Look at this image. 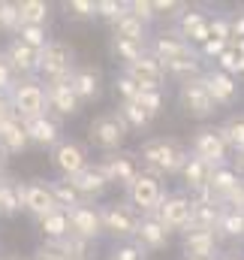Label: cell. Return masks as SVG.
<instances>
[{
  "mask_svg": "<svg viewBox=\"0 0 244 260\" xmlns=\"http://www.w3.org/2000/svg\"><path fill=\"white\" fill-rule=\"evenodd\" d=\"M187 148H184L181 139L175 136H151L139 145L136 157L142 164V173L148 176H157V179H166V176H178L187 160Z\"/></svg>",
  "mask_w": 244,
  "mask_h": 260,
  "instance_id": "obj_1",
  "label": "cell"
},
{
  "mask_svg": "<svg viewBox=\"0 0 244 260\" xmlns=\"http://www.w3.org/2000/svg\"><path fill=\"white\" fill-rule=\"evenodd\" d=\"M75 49L66 40H49L46 49L39 52V73L36 79L43 85H69L75 73Z\"/></svg>",
  "mask_w": 244,
  "mask_h": 260,
  "instance_id": "obj_2",
  "label": "cell"
},
{
  "mask_svg": "<svg viewBox=\"0 0 244 260\" xmlns=\"http://www.w3.org/2000/svg\"><path fill=\"white\" fill-rule=\"evenodd\" d=\"M163 197H166V191H163V179L148 176V173H139V176L124 188V203H127L136 215H142V218L154 215Z\"/></svg>",
  "mask_w": 244,
  "mask_h": 260,
  "instance_id": "obj_3",
  "label": "cell"
},
{
  "mask_svg": "<svg viewBox=\"0 0 244 260\" xmlns=\"http://www.w3.org/2000/svg\"><path fill=\"white\" fill-rule=\"evenodd\" d=\"M190 212H193V197L187 191H175L160 200V206L151 218H157L166 233H184V230H190Z\"/></svg>",
  "mask_w": 244,
  "mask_h": 260,
  "instance_id": "obj_4",
  "label": "cell"
},
{
  "mask_svg": "<svg viewBox=\"0 0 244 260\" xmlns=\"http://www.w3.org/2000/svg\"><path fill=\"white\" fill-rule=\"evenodd\" d=\"M127 133H130V127L124 124V118L115 109H112V112H100V115L88 124V139H91L97 148H103L106 154H109V151H121Z\"/></svg>",
  "mask_w": 244,
  "mask_h": 260,
  "instance_id": "obj_5",
  "label": "cell"
},
{
  "mask_svg": "<svg viewBox=\"0 0 244 260\" xmlns=\"http://www.w3.org/2000/svg\"><path fill=\"white\" fill-rule=\"evenodd\" d=\"M6 97H9V106H12L15 118H30V115L46 112V85L39 79H18L15 88Z\"/></svg>",
  "mask_w": 244,
  "mask_h": 260,
  "instance_id": "obj_6",
  "label": "cell"
},
{
  "mask_svg": "<svg viewBox=\"0 0 244 260\" xmlns=\"http://www.w3.org/2000/svg\"><path fill=\"white\" fill-rule=\"evenodd\" d=\"M97 212H100L103 233H112L115 239L133 242V236H136V230H139L142 215H136L127 203H106V206H97Z\"/></svg>",
  "mask_w": 244,
  "mask_h": 260,
  "instance_id": "obj_7",
  "label": "cell"
},
{
  "mask_svg": "<svg viewBox=\"0 0 244 260\" xmlns=\"http://www.w3.org/2000/svg\"><path fill=\"white\" fill-rule=\"evenodd\" d=\"M97 167L103 170L109 185H121V188H127L142 173V164H139L136 151H109L97 160Z\"/></svg>",
  "mask_w": 244,
  "mask_h": 260,
  "instance_id": "obj_8",
  "label": "cell"
},
{
  "mask_svg": "<svg viewBox=\"0 0 244 260\" xmlns=\"http://www.w3.org/2000/svg\"><path fill=\"white\" fill-rule=\"evenodd\" d=\"M148 55L157 58L160 64H172V61H181V58L196 55V49L184 40L175 27H166V30H160L154 40H148Z\"/></svg>",
  "mask_w": 244,
  "mask_h": 260,
  "instance_id": "obj_9",
  "label": "cell"
},
{
  "mask_svg": "<svg viewBox=\"0 0 244 260\" xmlns=\"http://www.w3.org/2000/svg\"><path fill=\"white\" fill-rule=\"evenodd\" d=\"M124 76L139 88V91H163V85H166V73H163V64L157 61V58H151L148 52L139 58V61H133V64H124L121 70Z\"/></svg>",
  "mask_w": 244,
  "mask_h": 260,
  "instance_id": "obj_10",
  "label": "cell"
},
{
  "mask_svg": "<svg viewBox=\"0 0 244 260\" xmlns=\"http://www.w3.org/2000/svg\"><path fill=\"white\" fill-rule=\"evenodd\" d=\"M178 103H181V109L190 118H199V121H205V118H211V115L217 112L214 100H211L208 91H205L202 76H199V79H190V82H181V88H178Z\"/></svg>",
  "mask_w": 244,
  "mask_h": 260,
  "instance_id": "obj_11",
  "label": "cell"
},
{
  "mask_svg": "<svg viewBox=\"0 0 244 260\" xmlns=\"http://www.w3.org/2000/svg\"><path fill=\"white\" fill-rule=\"evenodd\" d=\"M190 154H196L199 160H205V164H211V167H217V164H229V148H226V142H223V136L217 133V127H202L196 130V136H193V151Z\"/></svg>",
  "mask_w": 244,
  "mask_h": 260,
  "instance_id": "obj_12",
  "label": "cell"
},
{
  "mask_svg": "<svg viewBox=\"0 0 244 260\" xmlns=\"http://www.w3.org/2000/svg\"><path fill=\"white\" fill-rule=\"evenodd\" d=\"M66 221H69V236H78L85 242H97L103 236V224H100V212L97 206L85 203V206H75L66 212Z\"/></svg>",
  "mask_w": 244,
  "mask_h": 260,
  "instance_id": "obj_13",
  "label": "cell"
},
{
  "mask_svg": "<svg viewBox=\"0 0 244 260\" xmlns=\"http://www.w3.org/2000/svg\"><path fill=\"white\" fill-rule=\"evenodd\" d=\"M52 160H55V167H58V173L63 179L75 176L78 170H85L91 164L88 160V148L82 142H75V139H58V145L52 148Z\"/></svg>",
  "mask_w": 244,
  "mask_h": 260,
  "instance_id": "obj_14",
  "label": "cell"
},
{
  "mask_svg": "<svg viewBox=\"0 0 244 260\" xmlns=\"http://www.w3.org/2000/svg\"><path fill=\"white\" fill-rule=\"evenodd\" d=\"M21 209L30 212L36 221L46 218L49 212H55V200H52V191H49V182L43 179H33V182H21Z\"/></svg>",
  "mask_w": 244,
  "mask_h": 260,
  "instance_id": "obj_15",
  "label": "cell"
},
{
  "mask_svg": "<svg viewBox=\"0 0 244 260\" xmlns=\"http://www.w3.org/2000/svg\"><path fill=\"white\" fill-rule=\"evenodd\" d=\"M21 127H24V133H27V142L43 145V148H55L58 139H61V121L52 118L49 112H43V115H30V118H21Z\"/></svg>",
  "mask_w": 244,
  "mask_h": 260,
  "instance_id": "obj_16",
  "label": "cell"
},
{
  "mask_svg": "<svg viewBox=\"0 0 244 260\" xmlns=\"http://www.w3.org/2000/svg\"><path fill=\"white\" fill-rule=\"evenodd\" d=\"M202 82H205V91H208V97L214 100V106H232V103H235V97H238V82H235L232 76H226V73H220L217 67H211V70L202 73Z\"/></svg>",
  "mask_w": 244,
  "mask_h": 260,
  "instance_id": "obj_17",
  "label": "cell"
},
{
  "mask_svg": "<svg viewBox=\"0 0 244 260\" xmlns=\"http://www.w3.org/2000/svg\"><path fill=\"white\" fill-rule=\"evenodd\" d=\"M3 55H6V61L15 70L18 79H36V73H39V52L36 49L24 46L18 40H9V46L3 49Z\"/></svg>",
  "mask_w": 244,
  "mask_h": 260,
  "instance_id": "obj_18",
  "label": "cell"
},
{
  "mask_svg": "<svg viewBox=\"0 0 244 260\" xmlns=\"http://www.w3.org/2000/svg\"><path fill=\"white\" fill-rule=\"evenodd\" d=\"M175 30L181 34L190 46H202V43H208V40H211V37H208V12L187 6L181 15L175 18Z\"/></svg>",
  "mask_w": 244,
  "mask_h": 260,
  "instance_id": "obj_19",
  "label": "cell"
},
{
  "mask_svg": "<svg viewBox=\"0 0 244 260\" xmlns=\"http://www.w3.org/2000/svg\"><path fill=\"white\" fill-rule=\"evenodd\" d=\"M78 109L82 103L69 85H46V112L52 118H72L78 115Z\"/></svg>",
  "mask_w": 244,
  "mask_h": 260,
  "instance_id": "obj_20",
  "label": "cell"
},
{
  "mask_svg": "<svg viewBox=\"0 0 244 260\" xmlns=\"http://www.w3.org/2000/svg\"><path fill=\"white\" fill-rule=\"evenodd\" d=\"M69 185L82 194L85 203H94L97 197H103L106 188H109V182H106V176H103V170L97 164H88L85 170H78L75 176H69Z\"/></svg>",
  "mask_w": 244,
  "mask_h": 260,
  "instance_id": "obj_21",
  "label": "cell"
},
{
  "mask_svg": "<svg viewBox=\"0 0 244 260\" xmlns=\"http://www.w3.org/2000/svg\"><path fill=\"white\" fill-rule=\"evenodd\" d=\"M220 239H217V233H211V230H184V239H181V251L184 257H217L220 251Z\"/></svg>",
  "mask_w": 244,
  "mask_h": 260,
  "instance_id": "obj_22",
  "label": "cell"
},
{
  "mask_svg": "<svg viewBox=\"0 0 244 260\" xmlns=\"http://www.w3.org/2000/svg\"><path fill=\"white\" fill-rule=\"evenodd\" d=\"M220 203L208 191L202 194H193V212H190V227L193 230H217V218H220Z\"/></svg>",
  "mask_w": 244,
  "mask_h": 260,
  "instance_id": "obj_23",
  "label": "cell"
},
{
  "mask_svg": "<svg viewBox=\"0 0 244 260\" xmlns=\"http://www.w3.org/2000/svg\"><path fill=\"white\" fill-rule=\"evenodd\" d=\"M100 85H103V73L91 64L75 67V73H72V79H69V88H72V94L78 97V103L97 100V97H100Z\"/></svg>",
  "mask_w": 244,
  "mask_h": 260,
  "instance_id": "obj_24",
  "label": "cell"
},
{
  "mask_svg": "<svg viewBox=\"0 0 244 260\" xmlns=\"http://www.w3.org/2000/svg\"><path fill=\"white\" fill-rule=\"evenodd\" d=\"M241 182L244 179L238 176V170L232 164H217V167H211V176H208V194L223 206V200L232 194Z\"/></svg>",
  "mask_w": 244,
  "mask_h": 260,
  "instance_id": "obj_25",
  "label": "cell"
},
{
  "mask_svg": "<svg viewBox=\"0 0 244 260\" xmlns=\"http://www.w3.org/2000/svg\"><path fill=\"white\" fill-rule=\"evenodd\" d=\"M133 245L145 254V251H160V248H166L169 245V233L160 227V221L157 218H142L139 221V230H136V236H133Z\"/></svg>",
  "mask_w": 244,
  "mask_h": 260,
  "instance_id": "obj_26",
  "label": "cell"
},
{
  "mask_svg": "<svg viewBox=\"0 0 244 260\" xmlns=\"http://www.w3.org/2000/svg\"><path fill=\"white\" fill-rule=\"evenodd\" d=\"M184 179V188H187V194H202V191H208V176H211V164H205V160H199L196 154H187V160H184L181 173H178Z\"/></svg>",
  "mask_w": 244,
  "mask_h": 260,
  "instance_id": "obj_27",
  "label": "cell"
},
{
  "mask_svg": "<svg viewBox=\"0 0 244 260\" xmlns=\"http://www.w3.org/2000/svg\"><path fill=\"white\" fill-rule=\"evenodd\" d=\"M30 142H27V133L21 127V118H9V121H3L0 124V151L9 157V154H18V151H24Z\"/></svg>",
  "mask_w": 244,
  "mask_h": 260,
  "instance_id": "obj_28",
  "label": "cell"
},
{
  "mask_svg": "<svg viewBox=\"0 0 244 260\" xmlns=\"http://www.w3.org/2000/svg\"><path fill=\"white\" fill-rule=\"evenodd\" d=\"M21 212V182L0 176V218H15Z\"/></svg>",
  "mask_w": 244,
  "mask_h": 260,
  "instance_id": "obj_29",
  "label": "cell"
},
{
  "mask_svg": "<svg viewBox=\"0 0 244 260\" xmlns=\"http://www.w3.org/2000/svg\"><path fill=\"white\" fill-rule=\"evenodd\" d=\"M112 37L139 43V46H148V27H145L142 21H136L130 12H124V15H118V18L112 21Z\"/></svg>",
  "mask_w": 244,
  "mask_h": 260,
  "instance_id": "obj_30",
  "label": "cell"
},
{
  "mask_svg": "<svg viewBox=\"0 0 244 260\" xmlns=\"http://www.w3.org/2000/svg\"><path fill=\"white\" fill-rule=\"evenodd\" d=\"M49 191H52V200H55V206L63 209V212H69V209H75V206H85V200L82 194L69 185V179H52L49 182Z\"/></svg>",
  "mask_w": 244,
  "mask_h": 260,
  "instance_id": "obj_31",
  "label": "cell"
},
{
  "mask_svg": "<svg viewBox=\"0 0 244 260\" xmlns=\"http://www.w3.org/2000/svg\"><path fill=\"white\" fill-rule=\"evenodd\" d=\"M217 239H244V212L235 209H220V218H217Z\"/></svg>",
  "mask_w": 244,
  "mask_h": 260,
  "instance_id": "obj_32",
  "label": "cell"
},
{
  "mask_svg": "<svg viewBox=\"0 0 244 260\" xmlns=\"http://www.w3.org/2000/svg\"><path fill=\"white\" fill-rule=\"evenodd\" d=\"M163 73L172 76L178 85H181V82H190V79H199V76H202V58H199V52H196V55H190V58L163 64Z\"/></svg>",
  "mask_w": 244,
  "mask_h": 260,
  "instance_id": "obj_33",
  "label": "cell"
},
{
  "mask_svg": "<svg viewBox=\"0 0 244 260\" xmlns=\"http://www.w3.org/2000/svg\"><path fill=\"white\" fill-rule=\"evenodd\" d=\"M39 233L46 236V242H61L63 236H69L66 212H63V209H55V212H49L46 218H39Z\"/></svg>",
  "mask_w": 244,
  "mask_h": 260,
  "instance_id": "obj_34",
  "label": "cell"
},
{
  "mask_svg": "<svg viewBox=\"0 0 244 260\" xmlns=\"http://www.w3.org/2000/svg\"><path fill=\"white\" fill-rule=\"evenodd\" d=\"M15 9H18V21L21 24H49V15H52V6L46 3V0H21V3H15Z\"/></svg>",
  "mask_w": 244,
  "mask_h": 260,
  "instance_id": "obj_35",
  "label": "cell"
},
{
  "mask_svg": "<svg viewBox=\"0 0 244 260\" xmlns=\"http://www.w3.org/2000/svg\"><path fill=\"white\" fill-rule=\"evenodd\" d=\"M55 245H58L63 260H94V242H85L78 236H63Z\"/></svg>",
  "mask_w": 244,
  "mask_h": 260,
  "instance_id": "obj_36",
  "label": "cell"
},
{
  "mask_svg": "<svg viewBox=\"0 0 244 260\" xmlns=\"http://www.w3.org/2000/svg\"><path fill=\"white\" fill-rule=\"evenodd\" d=\"M115 112L124 118V124H127L130 130H142V127H148V124L154 121V118H151L139 103H136V100H121V106H118Z\"/></svg>",
  "mask_w": 244,
  "mask_h": 260,
  "instance_id": "obj_37",
  "label": "cell"
},
{
  "mask_svg": "<svg viewBox=\"0 0 244 260\" xmlns=\"http://www.w3.org/2000/svg\"><path fill=\"white\" fill-rule=\"evenodd\" d=\"M12 40L30 46V49H36V52H43L52 37H49V27H43V24H18V30H15Z\"/></svg>",
  "mask_w": 244,
  "mask_h": 260,
  "instance_id": "obj_38",
  "label": "cell"
},
{
  "mask_svg": "<svg viewBox=\"0 0 244 260\" xmlns=\"http://www.w3.org/2000/svg\"><path fill=\"white\" fill-rule=\"evenodd\" d=\"M217 133L223 136V142H226V148H232V151H241L244 148V115H232V118H226Z\"/></svg>",
  "mask_w": 244,
  "mask_h": 260,
  "instance_id": "obj_39",
  "label": "cell"
},
{
  "mask_svg": "<svg viewBox=\"0 0 244 260\" xmlns=\"http://www.w3.org/2000/svg\"><path fill=\"white\" fill-rule=\"evenodd\" d=\"M109 49H112V55L118 61H124V64H133V61H139L148 52V46H139V43H130V40H118V37H112Z\"/></svg>",
  "mask_w": 244,
  "mask_h": 260,
  "instance_id": "obj_40",
  "label": "cell"
},
{
  "mask_svg": "<svg viewBox=\"0 0 244 260\" xmlns=\"http://www.w3.org/2000/svg\"><path fill=\"white\" fill-rule=\"evenodd\" d=\"M66 15L72 21H88V18H97V0H66L63 3Z\"/></svg>",
  "mask_w": 244,
  "mask_h": 260,
  "instance_id": "obj_41",
  "label": "cell"
},
{
  "mask_svg": "<svg viewBox=\"0 0 244 260\" xmlns=\"http://www.w3.org/2000/svg\"><path fill=\"white\" fill-rule=\"evenodd\" d=\"M214 67H217L220 73H226V76H232V79H235V76L241 73V58L235 55V49H232V46H226V49L214 58Z\"/></svg>",
  "mask_w": 244,
  "mask_h": 260,
  "instance_id": "obj_42",
  "label": "cell"
},
{
  "mask_svg": "<svg viewBox=\"0 0 244 260\" xmlns=\"http://www.w3.org/2000/svg\"><path fill=\"white\" fill-rule=\"evenodd\" d=\"M127 12H130L136 21H142L145 27L157 21V12H154V3H151V0H130V3H127Z\"/></svg>",
  "mask_w": 244,
  "mask_h": 260,
  "instance_id": "obj_43",
  "label": "cell"
},
{
  "mask_svg": "<svg viewBox=\"0 0 244 260\" xmlns=\"http://www.w3.org/2000/svg\"><path fill=\"white\" fill-rule=\"evenodd\" d=\"M208 37L211 40H220V43H229V15L226 12L208 15Z\"/></svg>",
  "mask_w": 244,
  "mask_h": 260,
  "instance_id": "obj_44",
  "label": "cell"
},
{
  "mask_svg": "<svg viewBox=\"0 0 244 260\" xmlns=\"http://www.w3.org/2000/svg\"><path fill=\"white\" fill-rule=\"evenodd\" d=\"M136 103H139L151 118H157V115H160V109H163V91H139Z\"/></svg>",
  "mask_w": 244,
  "mask_h": 260,
  "instance_id": "obj_45",
  "label": "cell"
},
{
  "mask_svg": "<svg viewBox=\"0 0 244 260\" xmlns=\"http://www.w3.org/2000/svg\"><path fill=\"white\" fill-rule=\"evenodd\" d=\"M18 9H15V3H0V30L3 34H9V37H15V30H18Z\"/></svg>",
  "mask_w": 244,
  "mask_h": 260,
  "instance_id": "obj_46",
  "label": "cell"
},
{
  "mask_svg": "<svg viewBox=\"0 0 244 260\" xmlns=\"http://www.w3.org/2000/svg\"><path fill=\"white\" fill-rule=\"evenodd\" d=\"M124 12H127V3H121V0H97V18H106L109 24Z\"/></svg>",
  "mask_w": 244,
  "mask_h": 260,
  "instance_id": "obj_47",
  "label": "cell"
},
{
  "mask_svg": "<svg viewBox=\"0 0 244 260\" xmlns=\"http://www.w3.org/2000/svg\"><path fill=\"white\" fill-rule=\"evenodd\" d=\"M15 82H18L15 70L9 67V61H6V55L0 52V94H9V91L15 88Z\"/></svg>",
  "mask_w": 244,
  "mask_h": 260,
  "instance_id": "obj_48",
  "label": "cell"
},
{
  "mask_svg": "<svg viewBox=\"0 0 244 260\" xmlns=\"http://www.w3.org/2000/svg\"><path fill=\"white\" fill-rule=\"evenodd\" d=\"M151 3H154V12H157V18H160V15L178 18L184 9H187V3H178V0H151Z\"/></svg>",
  "mask_w": 244,
  "mask_h": 260,
  "instance_id": "obj_49",
  "label": "cell"
},
{
  "mask_svg": "<svg viewBox=\"0 0 244 260\" xmlns=\"http://www.w3.org/2000/svg\"><path fill=\"white\" fill-rule=\"evenodd\" d=\"M115 91L121 94V100H136V97H139V88H136V85H133L124 73H118V76H115Z\"/></svg>",
  "mask_w": 244,
  "mask_h": 260,
  "instance_id": "obj_50",
  "label": "cell"
},
{
  "mask_svg": "<svg viewBox=\"0 0 244 260\" xmlns=\"http://www.w3.org/2000/svg\"><path fill=\"white\" fill-rule=\"evenodd\" d=\"M27 260H63V257H61V251H58L55 242H43V245L33 248V254H30Z\"/></svg>",
  "mask_w": 244,
  "mask_h": 260,
  "instance_id": "obj_51",
  "label": "cell"
},
{
  "mask_svg": "<svg viewBox=\"0 0 244 260\" xmlns=\"http://www.w3.org/2000/svg\"><path fill=\"white\" fill-rule=\"evenodd\" d=\"M229 43H220V40H208V43H202L199 46V58H208V61H214L223 49H226Z\"/></svg>",
  "mask_w": 244,
  "mask_h": 260,
  "instance_id": "obj_52",
  "label": "cell"
},
{
  "mask_svg": "<svg viewBox=\"0 0 244 260\" xmlns=\"http://www.w3.org/2000/svg\"><path fill=\"white\" fill-rule=\"evenodd\" d=\"M244 40V12H232L229 15V43Z\"/></svg>",
  "mask_w": 244,
  "mask_h": 260,
  "instance_id": "obj_53",
  "label": "cell"
},
{
  "mask_svg": "<svg viewBox=\"0 0 244 260\" xmlns=\"http://www.w3.org/2000/svg\"><path fill=\"white\" fill-rule=\"evenodd\" d=\"M223 206H226V209H235V212H244V182L223 200Z\"/></svg>",
  "mask_w": 244,
  "mask_h": 260,
  "instance_id": "obj_54",
  "label": "cell"
},
{
  "mask_svg": "<svg viewBox=\"0 0 244 260\" xmlns=\"http://www.w3.org/2000/svg\"><path fill=\"white\" fill-rule=\"evenodd\" d=\"M12 118V106H9V97L6 94H0V124L3 121H9Z\"/></svg>",
  "mask_w": 244,
  "mask_h": 260,
  "instance_id": "obj_55",
  "label": "cell"
},
{
  "mask_svg": "<svg viewBox=\"0 0 244 260\" xmlns=\"http://www.w3.org/2000/svg\"><path fill=\"white\" fill-rule=\"evenodd\" d=\"M232 167L238 170V176L244 173V148H241V151H235V160H232Z\"/></svg>",
  "mask_w": 244,
  "mask_h": 260,
  "instance_id": "obj_56",
  "label": "cell"
},
{
  "mask_svg": "<svg viewBox=\"0 0 244 260\" xmlns=\"http://www.w3.org/2000/svg\"><path fill=\"white\" fill-rule=\"evenodd\" d=\"M214 260H244L241 254H232V251H226V254H217Z\"/></svg>",
  "mask_w": 244,
  "mask_h": 260,
  "instance_id": "obj_57",
  "label": "cell"
},
{
  "mask_svg": "<svg viewBox=\"0 0 244 260\" xmlns=\"http://www.w3.org/2000/svg\"><path fill=\"white\" fill-rule=\"evenodd\" d=\"M6 160H9V157H6V154L0 151V176H6Z\"/></svg>",
  "mask_w": 244,
  "mask_h": 260,
  "instance_id": "obj_58",
  "label": "cell"
},
{
  "mask_svg": "<svg viewBox=\"0 0 244 260\" xmlns=\"http://www.w3.org/2000/svg\"><path fill=\"white\" fill-rule=\"evenodd\" d=\"M0 260H27V257H21V254H3Z\"/></svg>",
  "mask_w": 244,
  "mask_h": 260,
  "instance_id": "obj_59",
  "label": "cell"
},
{
  "mask_svg": "<svg viewBox=\"0 0 244 260\" xmlns=\"http://www.w3.org/2000/svg\"><path fill=\"white\" fill-rule=\"evenodd\" d=\"M184 260H211V257H184Z\"/></svg>",
  "mask_w": 244,
  "mask_h": 260,
  "instance_id": "obj_60",
  "label": "cell"
},
{
  "mask_svg": "<svg viewBox=\"0 0 244 260\" xmlns=\"http://www.w3.org/2000/svg\"><path fill=\"white\" fill-rule=\"evenodd\" d=\"M241 73H244V58H241Z\"/></svg>",
  "mask_w": 244,
  "mask_h": 260,
  "instance_id": "obj_61",
  "label": "cell"
},
{
  "mask_svg": "<svg viewBox=\"0 0 244 260\" xmlns=\"http://www.w3.org/2000/svg\"><path fill=\"white\" fill-rule=\"evenodd\" d=\"M142 260H148V257H142Z\"/></svg>",
  "mask_w": 244,
  "mask_h": 260,
  "instance_id": "obj_62",
  "label": "cell"
}]
</instances>
